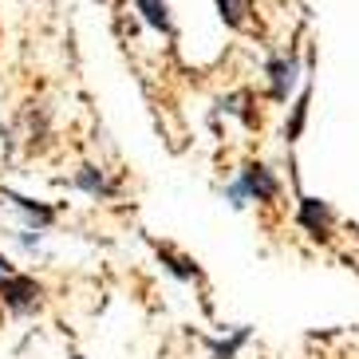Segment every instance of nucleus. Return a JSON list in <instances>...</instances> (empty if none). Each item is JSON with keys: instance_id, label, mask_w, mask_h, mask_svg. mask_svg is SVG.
I'll list each match as a JSON object with an SVG mask.
<instances>
[{"instance_id": "f257e3e1", "label": "nucleus", "mask_w": 359, "mask_h": 359, "mask_svg": "<svg viewBox=\"0 0 359 359\" xmlns=\"http://www.w3.org/2000/svg\"><path fill=\"white\" fill-rule=\"evenodd\" d=\"M0 304H4L8 316L32 320L48 308V288H43L32 273H12V276L0 280Z\"/></svg>"}, {"instance_id": "f03ea898", "label": "nucleus", "mask_w": 359, "mask_h": 359, "mask_svg": "<svg viewBox=\"0 0 359 359\" xmlns=\"http://www.w3.org/2000/svg\"><path fill=\"white\" fill-rule=\"evenodd\" d=\"M296 225L312 237V241L327 245L332 241V229H336V210L327 205L324 198H308L304 190H296Z\"/></svg>"}, {"instance_id": "7ed1b4c3", "label": "nucleus", "mask_w": 359, "mask_h": 359, "mask_svg": "<svg viewBox=\"0 0 359 359\" xmlns=\"http://www.w3.org/2000/svg\"><path fill=\"white\" fill-rule=\"evenodd\" d=\"M0 201H4V205H8L16 217H20V229L48 233V229H55V222H60V210H55V205H48V201H36V198H28V194L0 190Z\"/></svg>"}, {"instance_id": "20e7f679", "label": "nucleus", "mask_w": 359, "mask_h": 359, "mask_svg": "<svg viewBox=\"0 0 359 359\" xmlns=\"http://www.w3.org/2000/svg\"><path fill=\"white\" fill-rule=\"evenodd\" d=\"M300 75H304V67H300L296 55H269V60H264V87H269V99H273V103H288L296 83H300Z\"/></svg>"}, {"instance_id": "39448f33", "label": "nucleus", "mask_w": 359, "mask_h": 359, "mask_svg": "<svg viewBox=\"0 0 359 359\" xmlns=\"http://www.w3.org/2000/svg\"><path fill=\"white\" fill-rule=\"evenodd\" d=\"M237 178L245 182L249 201H257V205H276L280 201V178H276V170L269 162H245L237 170Z\"/></svg>"}, {"instance_id": "423d86ee", "label": "nucleus", "mask_w": 359, "mask_h": 359, "mask_svg": "<svg viewBox=\"0 0 359 359\" xmlns=\"http://www.w3.org/2000/svg\"><path fill=\"white\" fill-rule=\"evenodd\" d=\"M72 190L87 194V198H95V201H111V198H118L123 182L111 178V170L95 166V162H83V166L72 174Z\"/></svg>"}, {"instance_id": "0eeeda50", "label": "nucleus", "mask_w": 359, "mask_h": 359, "mask_svg": "<svg viewBox=\"0 0 359 359\" xmlns=\"http://www.w3.org/2000/svg\"><path fill=\"white\" fill-rule=\"evenodd\" d=\"M130 4H135V12L142 16L147 28H154L166 40H178V24H174V12H170L166 0H130Z\"/></svg>"}, {"instance_id": "6e6552de", "label": "nucleus", "mask_w": 359, "mask_h": 359, "mask_svg": "<svg viewBox=\"0 0 359 359\" xmlns=\"http://www.w3.org/2000/svg\"><path fill=\"white\" fill-rule=\"evenodd\" d=\"M154 253H158V261L166 264V273L174 276V280H182V285L201 280V269H198V261H194L190 253H182V249H174V245H158V241H154Z\"/></svg>"}, {"instance_id": "1a4fd4ad", "label": "nucleus", "mask_w": 359, "mask_h": 359, "mask_svg": "<svg viewBox=\"0 0 359 359\" xmlns=\"http://www.w3.org/2000/svg\"><path fill=\"white\" fill-rule=\"evenodd\" d=\"M249 339H253V327L237 324L229 327V336H205V348H210V359H237Z\"/></svg>"}, {"instance_id": "9d476101", "label": "nucleus", "mask_w": 359, "mask_h": 359, "mask_svg": "<svg viewBox=\"0 0 359 359\" xmlns=\"http://www.w3.org/2000/svg\"><path fill=\"white\" fill-rule=\"evenodd\" d=\"M213 8H217V20L233 32H245L253 24V0H213Z\"/></svg>"}, {"instance_id": "9b49d317", "label": "nucleus", "mask_w": 359, "mask_h": 359, "mask_svg": "<svg viewBox=\"0 0 359 359\" xmlns=\"http://www.w3.org/2000/svg\"><path fill=\"white\" fill-rule=\"evenodd\" d=\"M308 107H312V83L304 79V87H300V95L292 99V115H288V123H285V142H288V147H296V142H300V135H304Z\"/></svg>"}, {"instance_id": "f8f14e48", "label": "nucleus", "mask_w": 359, "mask_h": 359, "mask_svg": "<svg viewBox=\"0 0 359 359\" xmlns=\"http://www.w3.org/2000/svg\"><path fill=\"white\" fill-rule=\"evenodd\" d=\"M222 111L233 118H241L249 130L261 127V111H253V91H229V95L222 99Z\"/></svg>"}, {"instance_id": "ddd939ff", "label": "nucleus", "mask_w": 359, "mask_h": 359, "mask_svg": "<svg viewBox=\"0 0 359 359\" xmlns=\"http://www.w3.org/2000/svg\"><path fill=\"white\" fill-rule=\"evenodd\" d=\"M225 201H229L233 210H245V205H249V190H245L241 178H233L229 186H225Z\"/></svg>"}, {"instance_id": "4468645a", "label": "nucleus", "mask_w": 359, "mask_h": 359, "mask_svg": "<svg viewBox=\"0 0 359 359\" xmlns=\"http://www.w3.org/2000/svg\"><path fill=\"white\" fill-rule=\"evenodd\" d=\"M12 273H16V264H12L8 257L0 253V280H4V276H12Z\"/></svg>"}, {"instance_id": "2eb2a0df", "label": "nucleus", "mask_w": 359, "mask_h": 359, "mask_svg": "<svg viewBox=\"0 0 359 359\" xmlns=\"http://www.w3.org/2000/svg\"><path fill=\"white\" fill-rule=\"evenodd\" d=\"M0 327H4V304H0Z\"/></svg>"}, {"instance_id": "dca6fc26", "label": "nucleus", "mask_w": 359, "mask_h": 359, "mask_svg": "<svg viewBox=\"0 0 359 359\" xmlns=\"http://www.w3.org/2000/svg\"><path fill=\"white\" fill-rule=\"evenodd\" d=\"M67 359H83V355H79V351H72V355H67Z\"/></svg>"}, {"instance_id": "f3484780", "label": "nucleus", "mask_w": 359, "mask_h": 359, "mask_svg": "<svg viewBox=\"0 0 359 359\" xmlns=\"http://www.w3.org/2000/svg\"><path fill=\"white\" fill-rule=\"evenodd\" d=\"M103 4H118V0H103Z\"/></svg>"}]
</instances>
